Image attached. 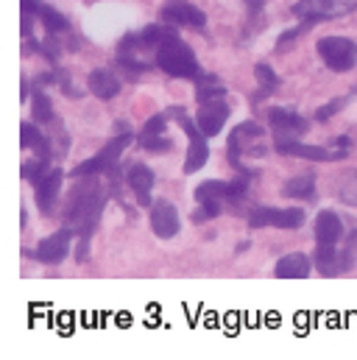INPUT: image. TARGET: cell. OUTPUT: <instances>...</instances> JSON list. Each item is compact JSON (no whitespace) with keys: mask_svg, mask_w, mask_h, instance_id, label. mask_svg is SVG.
Returning <instances> with one entry per match:
<instances>
[{"mask_svg":"<svg viewBox=\"0 0 357 360\" xmlns=\"http://www.w3.org/2000/svg\"><path fill=\"white\" fill-rule=\"evenodd\" d=\"M341 235H344V224H341L338 212H332V210L318 212V218H316V243H318V249H338Z\"/></svg>","mask_w":357,"mask_h":360,"instance_id":"cell-14","label":"cell"},{"mask_svg":"<svg viewBox=\"0 0 357 360\" xmlns=\"http://www.w3.org/2000/svg\"><path fill=\"white\" fill-rule=\"evenodd\" d=\"M296 37H299V28H293V31L282 34V37H279V42H282V45H287V42H290V39H296Z\"/></svg>","mask_w":357,"mask_h":360,"instance_id":"cell-32","label":"cell"},{"mask_svg":"<svg viewBox=\"0 0 357 360\" xmlns=\"http://www.w3.org/2000/svg\"><path fill=\"white\" fill-rule=\"evenodd\" d=\"M282 193L287 198H304V201H313L316 198V176L313 174H299L290 181H285Z\"/></svg>","mask_w":357,"mask_h":360,"instance_id":"cell-20","label":"cell"},{"mask_svg":"<svg viewBox=\"0 0 357 360\" xmlns=\"http://www.w3.org/2000/svg\"><path fill=\"white\" fill-rule=\"evenodd\" d=\"M229 120V106L223 103V98H212V101H204L198 115H195V123L198 129L207 134V137H218L221 129L226 126Z\"/></svg>","mask_w":357,"mask_h":360,"instance_id":"cell-11","label":"cell"},{"mask_svg":"<svg viewBox=\"0 0 357 360\" xmlns=\"http://www.w3.org/2000/svg\"><path fill=\"white\" fill-rule=\"evenodd\" d=\"M157 65L168 73V76H178V79H193L198 76V59L195 53L178 39L171 37L157 48Z\"/></svg>","mask_w":357,"mask_h":360,"instance_id":"cell-2","label":"cell"},{"mask_svg":"<svg viewBox=\"0 0 357 360\" xmlns=\"http://www.w3.org/2000/svg\"><path fill=\"white\" fill-rule=\"evenodd\" d=\"M318 53L324 65L335 73H349L357 65V42L349 37H324L318 39Z\"/></svg>","mask_w":357,"mask_h":360,"instance_id":"cell-4","label":"cell"},{"mask_svg":"<svg viewBox=\"0 0 357 360\" xmlns=\"http://www.w3.org/2000/svg\"><path fill=\"white\" fill-rule=\"evenodd\" d=\"M268 117H271V126H273V137L276 140H296L299 134L307 131V120L299 112L287 109V106L268 109Z\"/></svg>","mask_w":357,"mask_h":360,"instance_id":"cell-9","label":"cell"},{"mask_svg":"<svg viewBox=\"0 0 357 360\" xmlns=\"http://www.w3.org/2000/svg\"><path fill=\"white\" fill-rule=\"evenodd\" d=\"M349 246H352V249H357V229L349 235Z\"/></svg>","mask_w":357,"mask_h":360,"instance_id":"cell-33","label":"cell"},{"mask_svg":"<svg viewBox=\"0 0 357 360\" xmlns=\"http://www.w3.org/2000/svg\"><path fill=\"white\" fill-rule=\"evenodd\" d=\"M165 131V115H154L145 126H143V131H140V137H148V134H162Z\"/></svg>","mask_w":357,"mask_h":360,"instance_id":"cell-28","label":"cell"},{"mask_svg":"<svg viewBox=\"0 0 357 360\" xmlns=\"http://www.w3.org/2000/svg\"><path fill=\"white\" fill-rule=\"evenodd\" d=\"M254 73H257V82H260V87H263V90H260V95H266V92H273L276 87H279V79H276V73L268 68L266 62H260V65L254 68ZM260 95H257V98H260Z\"/></svg>","mask_w":357,"mask_h":360,"instance_id":"cell-24","label":"cell"},{"mask_svg":"<svg viewBox=\"0 0 357 360\" xmlns=\"http://www.w3.org/2000/svg\"><path fill=\"white\" fill-rule=\"evenodd\" d=\"M62 179H65V174L59 168H53L37 181V207H39L42 215H51V210L56 204V195L62 190Z\"/></svg>","mask_w":357,"mask_h":360,"instance_id":"cell-16","label":"cell"},{"mask_svg":"<svg viewBox=\"0 0 357 360\" xmlns=\"http://www.w3.org/2000/svg\"><path fill=\"white\" fill-rule=\"evenodd\" d=\"M332 190H335V195H338L344 204H352V207H357V171L341 174V179H335Z\"/></svg>","mask_w":357,"mask_h":360,"instance_id":"cell-21","label":"cell"},{"mask_svg":"<svg viewBox=\"0 0 357 360\" xmlns=\"http://www.w3.org/2000/svg\"><path fill=\"white\" fill-rule=\"evenodd\" d=\"M53 117V106H51V98L45 92H37L34 95V120L39 123H48Z\"/></svg>","mask_w":357,"mask_h":360,"instance_id":"cell-25","label":"cell"},{"mask_svg":"<svg viewBox=\"0 0 357 360\" xmlns=\"http://www.w3.org/2000/svg\"><path fill=\"white\" fill-rule=\"evenodd\" d=\"M174 115L181 120V126H184V131H187V137H190V151H187L184 171H187V174H195V171H201V168L207 165V160H209V146L204 143V137H207V134L198 129V123L187 120L178 109H174Z\"/></svg>","mask_w":357,"mask_h":360,"instance_id":"cell-8","label":"cell"},{"mask_svg":"<svg viewBox=\"0 0 357 360\" xmlns=\"http://www.w3.org/2000/svg\"><path fill=\"white\" fill-rule=\"evenodd\" d=\"M87 84H89V90H92V95L100 98V101H109V98H115V95L120 92V79H117L115 70H109V68L92 70Z\"/></svg>","mask_w":357,"mask_h":360,"instance_id":"cell-17","label":"cell"},{"mask_svg":"<svg viewBox=\"0 0 357 360\" xmlns=\"http://www.w3.org/2000/svg\"><path fill=\"white\" fill-rule=\"evenodd\" d=\"M178 226H181V221H178L176 207H174L171 201H157V204H151V229H154L157 238H162V240L176 238Z\"/></svg>","mask_w":357,"mask_h":360,"instance_id":"cell-13","label":"cell"},{"mask_svg":"<svg viewBox=\"0 0 357 360\" xmlns=\"http://www.w3.org/2000/svg\"><path fill=\"white\" fill-rule=\"evenodd\" d=\"M246 195V176L238 181H204L195 190V198L204 204V218H215L223 210V201H240Z\"/></svg>","mask_w":357,"mask_h":360,"instance_id":"cell-3","label":"cell"},{"mask_svg":"<svg viewBox=\"0 0 357 360\" xmlns=\"http://www.w3.org/2000/svg\"><path fill=\"white\" fill-rule=\"evenodd\" d=\"M344 103H346L344 98H338V101H330L327 106H321V109L316 112V120H330L332 115H338V112H341V106H344Z\"/></svg>","mask_w":357,"mask_h":360,"instance_id":"cell-30","label":"cell"},{"mask_svg":"<svg viewBox=\"0 0 357 360\" xmlns=\"http://www.w3.org/2000/svg\"><path fill=\"white\" fill-rule=\"evenodd\" d=\"M357 8V0H299L293 6V14L304 22H324L344 14H352Z\"/></svg>","mask_w":357,"mask_h":360,"instance_id":"cell-5","label":"cell"},{"mask_svg":"<svg viewBox=\"0 0 357 360\" xmlns=\"http://www.w3.org/2000/svg\"><path fill=\"white\" fill-rule=\"evenodd\" d=\"M45 8L42 0H22V14H31V17H39Z\"/></svg>","mask_w":357,"mask_h":360,"instance_id":"cell-31","label":"cell"},{"mask_svg":"<svg viewBox=\"0 0 357 360\" xmlns=\"http://www.w3.org/2000/svg\"><path fill=\"white\" fill-rule=\"evenodd\" d=\"M20 143H22V148H37L39 157H45V151H48L45 134H42L37 126H31V123H22V126H20Z\"/></svg>","mask_w":357,"mask_h":360,"instance_id":"cell-22","label":"cell"},{"mask_svg":"<svg viewBox=\"0 0 357 360\" xmlns=\"http://www.w3.org/2000/svg\"><path fill=\"white\" fill-rule=\"evenodd\" d=\"M195 95H198V101L204 103V101H212V98H223V95H226V87H221V84H212V87H204V84H201V87L195 90Z\"/></svg>","mask_w":357,"mask_h":360,"instance_id":"cell-29","label":"cell"},{"mask_svg":"<svg viewBox=\"0 0 357 360\" xmlns=\"http://www.w3.org/2000/svg\"><path fill=\"white\" fill-rule=\"evenodd\" d=\"M162 20L171 22V25H190V28H204V22H207V17H204L201 8L190 6V3H181V0L168 3L162 8Z\"/></svg>","mask_w":357,"mask_h":360,"instance_id":"cell-15","label":"cell"},{"mask_svg":"<svg viewBox=\"0 0 357 360\" xmlns=\"http://www.w3.org/2000/svg\"><path fill=\"white\" fill-rule=\"evenodd\" d=\"M129 184H131V190L137 193V201H140L143 207H148V204H151V187H154V174H151V168H145V165H131V168H129Z\"/></svg>","mask_w":357,"mask_h":360,"instance_id":"cell-19","label":"cell"},{"mask_svg":"<svg viewBox=\"0 0 357 360\" xmlns=\"http://www.w3.org/2000/svg\"><path fill=\"white\" fill-rule=\"evenodd\" d=\"M252 8H263V0H246Z\"/></svg>","mask_w":357,"mask_h":360,"instance_id":"cell-34","label":"cell"},{"mask_svg":"<svg viewBox=\"0 0 357 360\" xmlns=\"http://www.w3.org/2000/svg\"><path fill=\"white\" fill-rule=\"evenodd\" d=\"M48 174V162H45V157L42 160H37V162H28V165H22V179H28V181H37L42 179Z\"/></svg>","mask_w":357,"mask_h":360,"instance_id":"cell-26","label":"cell"},{"mask_svg":"<svg viewBox=\"0 0 357 360\" xmlns=\"http://www.w3.org/2000/svg\"><path fill=\"white\" fill-rule=\"evenodd\" d=\"M70 243H73V229H59L56 235L45 238L37 246V260L45 263V266H56V263H62L67 257Z\"/></svg>","mask_w":357,"mask_h":360,"instance_id":"cell-12","label":"cell"},{"mask_svg":"<svg viewBox=\"0 0 357 360\" xmlns=\"http://www.w3.org/2000/svg\"><path fill=\"white\" fill-rule=\"evenodd\" d=\"M137 143L148 151H168L171 148V140H165L162 134H148V137H137Z\"/></svg>","mask_w":357,"mask_h":360,"instance_id":"cell-27","label":"cell"},{"mask_svg":"<svg viewBox=\"0 0 357 360\" xmlns=\"http://www.w3.org/2000/svg\"><path fill=\"white\" fill-rule=\"evenodd\" d=\"M273 146L285 157H301V160H313V162H335V160L349 157L344 148L327 151V148H318V146H301L299 140H273Z\"/></svg>","mask_w":357,"mask_h":360,"instance_id":"cell-10","label":"cell"},{"mask_svg":"<svg viewBox=\"0 0 357 360\" xmlns=\"http://www.w3.org/2000/svg\"><path fill=\"white\" fill-rule=\"evenodd\" d=\"M42 22H45V28H48V34H59V31H67V17H62L56 8H51V6H45L42 8Z\"/></svg>","mask_w":357,"mask_h":360,"instance_id":"cell-23","label":"cell"},{"mask_svg":"<svg viewBox=\"0 0 357 360\" xmlns=\"http://www.w3.org/2000/svg\"><path fill=\"white\" fill-rule=\"evenodd\" d=\"M304 224V210L290 207V210H273V207H263L254 210L249 218V226L263 229V226H276V229H299Z\"/></svg>","mask_w":357,"mask_h":360,"instance_id":"cell-7","label":"cell"},{"mask_svg":"<svg viewBox=\"0 0 357 360\" xmlns=\"http://www.w3.org/2000/svg\"><path fill=\"white\" fill-rule=\"evenodd\" d=\"M134 140V134H129V131H123L117 140H112L100 154H95L92 160L87 162H82L76 171H73V176H79V179H84V176H98V174H103V171H109L115 162H117V157L123 154V148L129 146Z\"/></svg>","mask_w":357,"mask_h":360,"instance_id":"cell-6","label":"cell"},{"mask_svg":"<svg viewBox=\"0 0 357 360\" xmlns=\"http://www.w3.org/2000/svg\"><path fill=\"white\" fill-rule=\"evenodd\" d=\"M310 271H313V266L304 255H287L276 263L273 276L276 279H304V276H310Z\"/></svg>","mask_w":357,"mask_h":360,"instance_id":"cell-18","label":"cell"},{"mask_svg":"<svg viewBox=\"0 0 357 360\" xmlns=\"http://www.w3.org/2000/svg\"><path fill=\"white\" fill-rule=\"evenodd\" d=\"M103 207V193L95 176H84V181L76 184L67 210H65V221L70 229H82V240H89V232L95 229V221L100 215Z\"/></svg>","mask_w":357,"mask_h":360,"instance_id":"cell-1","label":"cell"}]
</instances>
